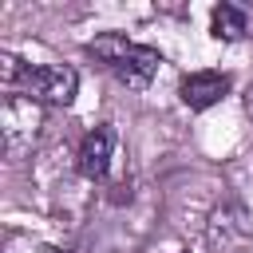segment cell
<instances>
[{
  "mask_svg": "<svg viewBox=\"0 0 253 253\" xmlns=\"http://www.w3.org/2000/svg\"><path fill=\"white\" fill-rule=\"evenodd\" d=\"M229 87H233V79L225 71H190L178 83V99L190 111H210L213 103H221L229 95Z\"/></svg>",
  "mask_w": 253,
  "mask_h": 253,
  "instance_id": "5b68a950",
  "label": "cell"
},
{
  "mask_svg": "<svg viewBox=\"0 0 253 253\" xmlns=\"http://www.w3.org/2000/svg\"><path fill=\"white\" fill-rule=\"evenodd\" d=\"M87 55H91L111 79H119L126 91H146L150 79H154L158 67H162V55H158L154 47L134 43V40L119 36V32H103V36H95V40L87 43Z\"/></svg>",
  "mask_w": 253,
  "mask_h": 253,
  "instance_id": "7a4b0ae2",
  "label": "cell"
},
{
  "mask_svg": "<svg viewBox=\"0 0 253 253\" xmlns=\"http://www.w3.org/2000/svg\"><path fill=\"white\" fill-rule=\"evenodd\" d=\"M241 107H245V115L253 119V87H245V95H241Z\"/></svg>",
  "mask_w": 253,
  "mask_h": 253,
  "instance_id": "52a82bcc",
  "label": "cell"
},
{
  "mask_svg": "<svg viewBox=\"0 0 253 253\" xmlns=\"http://www.w3.org/2000/svg\"><path fill=\"white\" fill-rule=\"evenodd\" d=\"M47 126V107H40L28 95H8L0 107V134H4V154L20 162L24 154L36 150L40 134Z\"/></svg>",
  "mask_w": 253,
  "mask_h": 253,
  "instance_id": "3957f363",
  "label": "cell"
},
{
  "mask_svg": "<svg viewBox=\"0 0 253 253\" xmlns=\"http://www.w3.org/2000/svg\"><path fill=\"white\" fill-rule=\"evenodd\" d=\"M210 36L213 40H225V43L249 40L253 36V8L249 4H237V0L213 4V12H210Z\"/></svg>",
  "mask_w": 253,
  "mask_h": 253,
  "instance_id": "8992f818",
  "label": "cell"
},
{
  "mask_svg": "<svg viewBox=\"0 0 253 253\" xmlns=\"http://www.w3.org/2000/svg\"><path fill=\"white\" fill-rule=\"evenodd\" d=\"M0 71L8 95H28L40 107H67L79 91V71L67 63H20L16 55L4 51Z\"/></svg>",
  "mask_w": 253,
  "mask_h": 253,
  "instance_id": "6da1fadb",
  "label": "cell"
},
{
  "mask_svg": "<svg viewBox=\"0 0 253 253\" xmlns=\"http://www.w3.org/2000/svg\"><path fill=\"white\" fill-rule=\"evenodd\" d=\"M115 142H119V134H115L111 123L91 126V130L79 138V150H75V166H79V174L91 178V182H103L107 170H111V158H115Z\"/></svg>",
  "mask_w": 253,
  "mask_h": 253,
  "instance_id": "277c9868",
  "label": "cell"
}]
</instances>
